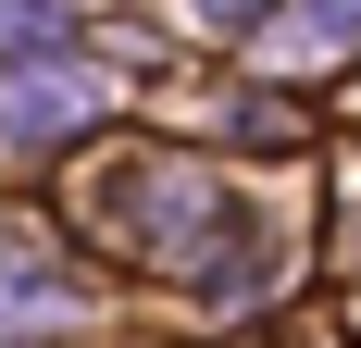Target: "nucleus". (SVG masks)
I'll return each instance as SVG.
<instances>
[{
  "label": "nucleus",
  "instance_id": "obj_1",
  "mask_svg": "<svg viewBox=\"0 0 361 348\" xmlns=\"http://www.w3.org/2000/svg\"><path fill=\"white\" fill-rule=\"evenodd\" d=\"M87 112H100V75H87V63H63V50H50V63H13V87H0L13 149H50L63 125H87Z\"/></svg>",
  "mask_w": 361,
  "mask_h": 348
},
{
  "label": "nucleus",
  "instance_id": "obj_2",
  "mask_svg": "<svg viewBox=\"0 0 361 348\" xmlns=\"http://www.w3.org/2000/svg\"><path fill=\"white\" fill-rule=\"evenodd\" d=\"M75 286L50 274V237L37 224H0V336H25V323H63Z\"/></svg>",
  "mask_w": 361,
  "mask_h": 348
},
{
  "label": "nucleus",
  "instance_id": "obj_3",
  "mask_svg": "<svg viewBox=\"0 0 361 348\" xmlns=\"http://www.w3.org/2000/svg\"><path fill=\"white\" fill-rule=\"evenodd\" d=\"M274 50H287V63H336V50H361V0H287Z\"/></svg>",
  "mask_w": 361,
  "mask_h": 348
},
{
  "label": "nucleus",
  "instance_id": "obj_4",
  "mask_svg": "<svg viewBox=\"0 0 361 348\" xmlns=\"http://www.w3.org/2000/svg\"><path fill=\"white\" fill-rule=\"evenodd\" d=\"M63 13L75 0H0V50H13V63H50V50H63Z\"/></svg>",
  "mask_w": 361,
  "mask_h": 348
},
{
  "label": "nucleus",
  "instance_id": "obj_5",
  "mask_svg": "<svg viewBox=\"0 0 361 348\" xmlns=\"http://www.w3.org/2000/svg\"><path fill=\"white\" fill-rule=\"evenodd\" d=\"M187 13H200V25H250L262 0H187Z\"/></svg>",
  "mask_w": 361,
  "mask_h": 348
}]
</instances>
